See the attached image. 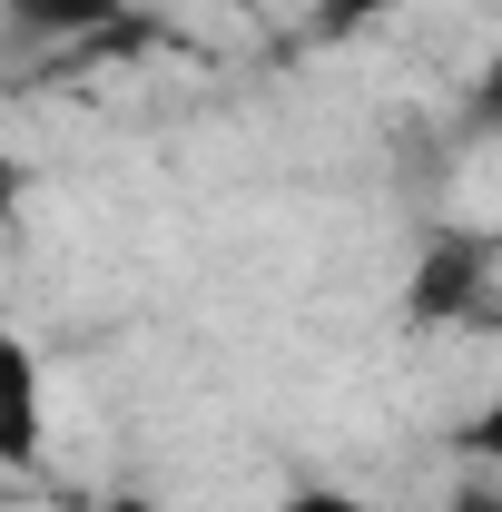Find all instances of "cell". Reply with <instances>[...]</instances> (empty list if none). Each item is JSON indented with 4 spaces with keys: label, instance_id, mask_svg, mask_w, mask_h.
<instances>
[{
    "label": "cell",
    "instance_id": "6da1fadb",
    "mask_svg": "<svg viewBox=\"0 0 502 512\" xmlns=\"http://www.w3.org/2000/svg\"><path fill=\"white\" fill-rule=\"evenodd\" d=\"M50 444V365L20 325H0V473H30Z\"/></svg>",
    "mask_w": 502,
    "mask_h": 512
},
{
    "label": "cell",
    "instance_id": "7a4b0ae2",
    "mask_svg": "<svg viewBox=\"0 0 502 512\" xmlns=\"http://www.w3.org/2000/svg\"><path fill=\"white\" fill-rule=\"evenodd\" d=\"M10 40H40V50H69V40H109L128 20V0H0Z\"/></svg>",
    "mask_w": 502,
    "mask_h": 512
},
{
    "label": "cell",
    "instance_id": "3957f363",
    "mask_svg": "<svg viewBox=\"0 0 502 512\" xmlns=\"http://www.w3.org/2000/svg\"><path fill=\"white\" fill-rule=\"evenodd\" d=\"M414 316H463V306H483V247L473 237H453L414 266V296H404Z\"/></svg>",
    "mask_w": 502,
    "mask_h": 512
},
{
    "label": "cell",
    "instance_id": "277c9868",
    "mask_svg": "<svg viewBox=\"0 0 502 512\" xmlns=\"http://www.w3.org/2000/svg\"><path fill=\"white\" fill-rule=\"evenodd\" d=\"M276 512H375V503H365V493H345V483H296Z\"/></svg>",
    "mask_w": 502,
    "mask_h": 512
},
{
    "label": "cell",
    "instance_id": "5b68a950",
    "mask_svg": "<svg viewBox=\"0 0 502 512\" xmlns=\"http://www.w3.org/2000/svg\"><path fill=\"white\" fill-rule=\"evenodd\" d=\"M443 512H502V483L493 473H463V483H453V503Z\"/></svg>",
    "mask_w": 502,
    "mask_h": 512
},
{
    "label": "cell",
    "instance_id": "8992f818",
    "mask_svg": "<svg viewBox=\"0 0 502 512\" xmlns=\"http://www.w3.org/2000/svg\"><path fill=\"white\" fill-rule=\"evenodd\" d=\"M365 10H384V0H315V30H365Z\"/></svg>",
    "mask_w": 502,
    "mask_h": 512
},
{
    "label": "cell",
    "instance_id": "52a82bcc",
    "mask_svg": "<svg viewBox=\"0 0 502 512\" xmlns=\"http://www.w3.org/2000/svg\"><path fill=\"white\" fill-rule=\"evenodd\" d=\"M89 512H168V503H158V493H99Z\"/></svg>",
    "mask_w": 502,
    "mask_h": 512
},
{
    "label": "cell",
    "instance_id": "ba28073f",
    "mask_svg": "<svg viewBox=\"0 0 502 512\" xmlns=\"http://www.w3.org/2000/svg\"><path fill=\"white\" fill-rule=\"evenodd\" d=\"M10 197H20V158L0 148V207H10Z\"/></svg>",
    "mask_w": 502,
    "mask_h": 512
}]
</instances>
